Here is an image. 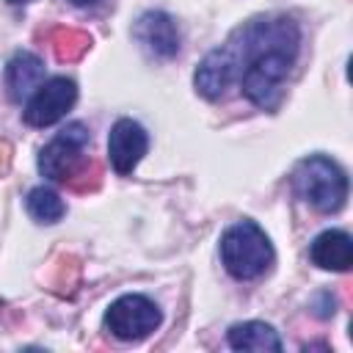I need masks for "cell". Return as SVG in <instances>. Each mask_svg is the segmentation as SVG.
Listing matches in <instances>:
<instances>
[{"label":"cell","mask_w":353,"mask_h":353,"mask_svg":"<svg viewBox=\"0 0 353 353\" xmlns=\"http://www.w3.org/2000/svg\"><path fill=\"white\" fill-rule=\"evenodd\" d=\"M301 30L292 17H256L229 36V47L240 63V88L245 99L262 110H273L281 85L298 58Z\"/></svg>","instance_id":"6da1fadb"},{"label":"cell","mask_w":353,"mask_h":353,"mask_svg":"<svg viewBox=\"0 0 353 353\" xmlns=\"http://www.w3.org/2000/svg\"><path fill=\"white\" fill-rule=\"evenodd\" d=\"M276 254L268 240V234L248 218L232 223L221 234V262L226 273L237 281H251L259 279L262 273L270 270Z\"/></svg>","instance_id":"7a4b0ae2"},{"label":"cell","mask_w":353,"mask_h":353,"mask_svg":"<svg viewBox=\"0 0 353 353\" xmlns=\"http://www.w3.org/2000/svg\"><path fill=\"white\" fill-rule=\"evenodd\" d=\"M292 188L295 193L312 204L317 212H339L347 199V174L342 165L325 154H309L303 157L292 171Z\"/></svg>","instance_id":"3957f363"},{"label":"cell","mask_w":353,"mask_h":353,"mask_svg":"<svg viewBox=\"0 0 353 353\" xmlns=\"http://www.w3.org/2000/svg\"><path fill=\"white\" fill-rule=\"evenodd\" d=\"M160 320H163V314H160L157 303L146 295H138V292L116 298L105 312V328L121 342L146 339L149 334L157 331Z\"/></svg>","instance_id":"277c9868"},{"label":"cell","mask_w":353,"mask_h":353,"mask_svg":"<svg viewBox=\"0 0 353 353\" xmlns=\"http://www.w3.org/2000/svg\"><path fill=\"white\" fill-rule=\"evenodd\" d=\"M88 141H91V132L83 121H69L63 130H58L55 138H50V143L41 146L39 152L41 176L52 182H66L80 168Z\"/></svg>","instance_id":"5b68a950"},{"label":"cell","mask_w":353,"mask_h":353,"mask_svg":"<svg viewBox=\"0 0 353 353\" xmlns=\"http://www.w3.org/2000/svg\"><path fill=\"white\" fill-rule=\"evenodd\" d=\"M77 102V83L72 77H50L41 80V85L30 94L22 119L30 127H50L55 121H61Z\"/></svg>","instance_id":"8992f818"},{"label":"cell","mask_w":353,"mask_h":353,"mask_svg":"<svg viewBox=\"0 0 353 353\" xmlns=\"http://www.w3.org/2000/svg\"><path fill=\"white\" fill-rule=\"evenodd\" d=\"M237 77H240V63H237L234 50H232L229 41H226V44L215 47L212 52H207V55L201 58V63H199L196 72H193V85H196V91H199L204 99L215 102V99H221V97L226 94V88H229Z\"/></svg>","instance_id":"52a82bcc"},{"label":"cell","mask_w":353,"mask_h":353,"mask_svg":"<svg viewBox=\"0 0 353 353\" xmlns=\"http://www.w3.org/2000/svg\"><path fill=\"white\" fill-rule=\"evenodd\" d=\"M132 36L149 58L168 61L179 52V28L165 11H143L132 28Z\"/></svg>","instance_id":"ba28073f"},{"label":"cell","mask_w":353,"mask_h":353,"mask_svg":"<svg viewBox=\"0 0 353 353\" xmlns=\"http://www.w3.org/2000/svg\"><path fill=\"white\" fill-rule=\"evenodd\" d=\"M149 149V135L135 119H119L108 135V157L116 174L127 176Z\"/></svg>","instance_id":"9c48e42d"},{"label":"cell","mask_w":353,"mask_h":353,"mask_svg":"<svg viewBox=\"0 0 353 353\" xmlns=\"http://www.w3.org/2000/svg\"><path fill=\"white\" fill-rule=\"evenodd\" d=\"M3 80H6V94L11 102H22L25 97H30L41 80H44V63L36 52H28V50H19L8 58L6 63V72H3Z\"/></svg>","instance_id":"30bf717a"},{"label":"cell","mask_w":353,"mask_h":353,"mask_svg":"<svg viewBox=\"0 0 353 353\" xmlns=\"http://www.w3.org/2000/svg\"><path fill=\"white\" fill-rule=\"evenodd\" d=\"M309 259L323 270L345 273L353 265V240L342 229H325L320 232L309 245Z\"/></svg>","instance_id":"8fae6325"},{"label":"cell","mask_w":353,"mask_h":353,"mask_svg":"<svg viewBox=\"0 0 353 353\" xmlns=\"http://www.w3.org/2000/svg\"><path fill=\"white\" fill-rule=\"evenodd\" d=\"M226 342L232 350H254V353H279L281 339L273 325L259 323V320H245L234 323L226 331Z\"/></svg>","instance_id":"7c38bea8"},{"label":"cell","mask_w":353,"mask_h":353,"mask_svg":"<svg viewBox=\"0 0 353 353\" xmlns=\"http://www.w3.org/2000/svg\"><path fill=\"white\" fill-rule=\"evenodd\" d=\"M47 39H50V47L61 63L80 61L91 50V36L85 30H77V28H52L47 33Z\"/></svg>","instance_id":"4fadbf2b"},{"label":"cell","mask_w":353,"mask_h":353,"mask_svg":"<svg viewBox=\"0 0 353 353\" xmlns=\"http://www.w3.org/2000/svg\"><path fill=\"white\" fill-rule=\"evenodd\" d=\"M25 207H28V215H30L33 221H39V223H55V221H61L63 212H66L63 199H61L52 188H44V185H39V188H33V190L28 193Z\"/></svg>","instance_id":"5bb4252c"},{"label":"cell","mask_w":353,"mask_h":353,"mask_svg":"<svg viewBox=\"0 0 353 353\" xmlns=\"http://www.w3.org/2000/svg\"><path fill=\"white\" fill-rule=\"evenodd\" d=\"M77 281H80V259L72 256V254H61L52 262L50 273H47L50 290L58 292V295H72L74 287H77Z\"/></svg>","instance_id":"9a60e30c"},{"label":"cell","mask_w":353,"mask_h":353,"mask_svg":"<svg viewBox=\"0 0 353 353\" xmlns=\"http://www.w3.org/2000/svg\"><path fill=\"white\" fill-rule=\"evenodd\" d=\"M69 190L74 193H94L99 185H102V165L97 160H83L80 168L63 182Z\"/></svg>","instance_id":"2e32d148"},{"label":"cell","mask_w":353,"mask_h":353,"mask_svg":"<svg viewBox=\"0 0 353 353\" xmlns=\"http://www.w3.org/2000/svg\"><path fill=\"white\" fill-rule=\"evenodd\" d=\"M11 165V149L6 143H0V174H6Z\"/></svg>","instance_id":"e0dca14e"},{"label":"cell","mask_w":353,"mask_h":353,"mask_svg":"<svg viewBox=\"0 0 353 353\" xmlns=\"http://www.w3.org/2000/svg\"><path fill=\"white\" fill-rule=\"evenodd\" d=\"M72 6H77V8H94V6H102L105 0H69Z\"/></svg>","instance_id":"ac0fdd59"},{"label":"cell","mask_w":353,"mask_h":353,"mask_svg":"<svg viewBox=\"0 0 353 353\" xmlns=\"http://www.w3.org/2000/svg\"><path fill=\"white\" fill-rule=\"evenodd\" d=\"M8 6H25V3H33V0H6Z\"/></svg>","instance_id":"d6986e66"}]
</instances>
